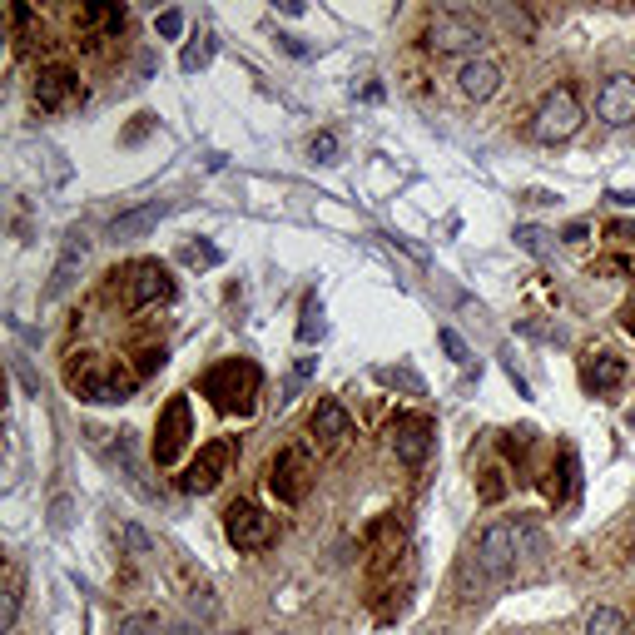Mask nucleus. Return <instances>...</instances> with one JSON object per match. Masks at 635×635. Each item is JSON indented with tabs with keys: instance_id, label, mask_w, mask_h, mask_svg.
<instances>
[{
	"instance_id": "1",
	"label": "nucleus",
	"mask_w": 635,
	"mask_h": 635,
	"mask_svg": "<svg viewBox=\"0 0 635 635\" xmlns=\"http://www.w3.org/2000/svg\"><path fill=\"white\" fill-rule=\"evenodd\" d=\"M204 397L219 407V412H239V417H249L258 407V392H263V373H258V363L249 358H224V363H214L209 373H204Z\"/></svg>"
},
{
	"instance_id": "2",
	"label": "nucleus",
	"mask_w": 635,
	"mask_h": 635,
	"mask_svg": "<svg viewBox=\"0 0 635 635\" xmlns=\"http://www.w3.org/2000/svg\"><path fill=\"white\" fill-rule=\"evenodd\" d=\"M526 541H531V526H526V521H497V526H487V531L477 536V546H472V571H477V581H482V586L507 581L511 571H516V556H521Z\"/></svg>"
},
{
	"instance_id": "3",
	"label": "nucleus",
	"mask_w": 635,
	"mask_h": 635,
	"mask_svg": "<svg viewBox=\"0 0 635 635\" xmlns=\"http://www.w3.org/2000/svg\"><path fill=\"white\" fill-rule=\"evenodd\" d=\"M134 382H139V373H125L120 363L105 368L95 353H75L70 368H65V387L85 402H125L134 392Z\"/></svg>"
},
{
	"instance_id": "4",
	"label": "nucleus",
	"mask_w": 635,
	"mask_h": 635,
	"mask_svg": "<svg viewBox=\"0 0 635 635\" xmlns=\"http://www.w3.org/2000/svg\"><path fill=\"white\" fill-rule=\"evenodd\" d=\"M427 45H432L437 55H467V60H482L487 30H482L472 15H462V10H442V15H432V25H427Z\"/></svg>"
},
{
	"instance_id": "5",
	"label": "nucleus",
	"mask_w": 635,
	"mask_h": 635,
	"mask_svg": "<svg viewBox=\"0 0 635 635\" xmlns=\"http://www.w3.org/2000/svg\"><path fill=\"white\" fill-rule=\"evenodd\" d=\"M581 120H586V115H581L576 90H571V85H556V90H546V95H541L531 134H536L541 144H561V139H571V134L581 129Z\"/></svg>"
},
{
	"instance_id": "6",
	"label": "nucleus",
	"mask_w": 635,
	"mask_h": 635,
	"mask_svg": "<svg viewBox=\"0 0 635 635\" xmlns=\"http://www.w3.org/2000/svg\"><path fill=\"white\" fill-rule=\"evenodd\" d=\"M120 278V288H125V308L129 313H144V308H154V303H169L174 298V278L164 273V263H154V258H139V263H129L125 273H115Z\"/></svg>"
},
{
	"instance_id": "7",
	"label": "nucleus",
	"mask_w": 635,
	"mask_h": 635,
	"mask_svg": "<svg viewBox=\"0 0 635 635\" xmlns=\"http://www.w3.org/2000/svg\"><path fill=\"white\" fill-rule=\"evenodd\" d=\"M308 482H313L308 447H278L273 462H268V492H273L283 507H298V502L308 497Z\"/></svg>"
},
{
	"instance_id": "8",
	"label": "nucleus",
	"mask_w": 635,
	"mask_h": 635,
	"mask_svg": "<svg viewBox=\"0 0 635 635\" xmlns=\"http://www.w3.org/2000/svg\"><path fill=\"white\" fill-rule=\"evenodd\" d=\"M189 447V397H169L159 422H154V467H174Z\"/></svg>"
},
{
	"instance_id": "9",
	"label": "nucleus",
	"mask_w": 635,
	"mask_h": 635,
	"mask_svg": "<svg viewBox=\"0 0 635 635\" xmlns=\"http://www.w3.org/2000/svg\"><path fill=\"white\" fill-rule=\"evenodd\" d=\"M432 417L427 412H397L392 417V427H387V437H392V452H397V462L402 467H422L427 462V452H432Z\"/></svg>"
},
{
	"instance_id": "10",
	"label": "nucleus",
	"mask_w": 635,
	"mask_h": 635,
	"mask_svg": "<svg viewBox=\"0 0 635 635\" xmlns=\"http://www.w3.org/2000/svg\"><path fill=\"white\" fill-rule=\"evenodd\" d=\"M229 462H234V437H214V442H204L199 457H194L189 472H184V492L209 497V492L229 477Z\"/></svg>"
},
{
	"instance_id": "11",
	"label": "nucleus",
	"mask_w": 635,
	"mask_h": 635,
	"mask_svg": "<svg viewBox=\"0 0 635 635\" xmlns=\"http://www.w3.org/2000/svg\"><path fill=\"white\" fill-rule=\"evenodd\" d=\"M224 536L239 546V551H263L273 541V516L254 502H229L224 511Z\"/></svg>"
},
{
	"instance_id": "12",
	"label": "nucleus",
	"mask_w": 635,
	"mask_h": 635,
	"mask_svg": "<svg viewBox=\"0 0 635 635\" xmlns=\"http://www.w3.org/2000/svg\"><path fill=\"white\" fill-rule=\"evenodd\" d=\"M35 110H45V115H55V110H70L80 95H85V85H80V75L75 70H65V65H45L40 75H35Z\"/></svg>"
},
{
	"instance_id": "13",
	"label": "nucleus",
	"mask_w": 635,
	"mask_h": 635,
	"mask_svg": "<svg viewBox=\"0 0 635 635\" xmlns=\"http://www.w3.org/2000/svg\"><path fill=\"white\" fill-rule=\"evenodd\" d=\"M85 254H90V234L85 229H70L65 234V249H60V258H55V268H50V283H45V303H55V298H65L75 283H80V263H85Z\"/></svg>"
},
{
	"instance_id": "14",
	"label": "nucleus",
	"mask_w": 635,
	"mask_h": 635,
	"mask_svg": "<svg viewBox=\"0 0 635 635\" xmlns=\"http://www.w3.org/2000/svg\"><path fill=\"white\" fill-rule=\"evenodd\" d=\"M596 115L606 125H635V75H611L601 90H596Z\"/></svg>"
},
{
	"instance_id": "15",
	"label": "nucleus",
	"mask_w": 635,
	"mask_h": 635,
	"mask_svg": "<svg viewBox=\"0 0 635 635\" xmlns=\"http://www.w3.org/2000/svg\"><path fill=\"white\" fill-rule=\"evenodd\" d=\"M313 437L323 442V447H343L348 437H353V417H348V407L343 402H333V397H323L318 402V412H313Z\"/></svg>"
},
{
	"instance_id": "16",
	"label": "nucleus",
	"mask_w": 635,
	"mask_h": 635,
	"mask_svg": "<svg viewBox=\"0 0 635 635\" xmlns=\"http://www.w3.org/2000/svg\"><path fill=\"white\" fill-rule=\"evenodd\" d=\"M457 85H462V95L467 100H492L497 90H502V65L497 60H467L462 70H457Z\"/></svg>"
},
{
	"instance_id": "17",
	"label": "nucleus",
	"mask_w": 635,
	"mask_h": 635,
	"mask_svg": "<svg viewBox=\"0 0 635 635\" xmlns=\"http://www.w3.org/2000/svg\"><path fill=\"white\" fill-rule=\"evenodd\" d=\"M164 214H169V204H164V199L139 204V209H129V214H120V219L110 224V239H115V244H120V239H139V234H149Z\"/></svg>"
},
{
	"instance_id": "18",
	"label": "nucleus",
	"mask_w": 635,
	"mask_h": 635,
	"mask_svg": "<svg viewBox=\"0 0 635 635\" xmlns=\"http://www.w3.org/2000/svg\"><path fill=\"white\" fill-rule=\"evenodd\" d=\"M626 382V363L616 358V353H596L591 363H586V387L591 392H616Z\"/></svg>"
},
{
	"instance_id": "19",
	"label": "nucleus",
	"mask_w": 635,
	"mask_h": 635,
	"mask_svg": "<svg viewBox=\"0 0 635 635\" xmlns=\"http://www.w3.org/2000/svg\"><path fill=\"white\" fill-rule=\"evenodd\" d=\"M576 472H581V467H576V452L561 447V467L551 462V472H546V497H551L556 507L571 502V492H576Z\"/></svg>"
},
{
	"instance_id": "20",
	"label": "nucleus",
	"mask_w": 635,
	"mask_h": 635,
	"mask_svg": "<svg viewBox=\"0 0 635 635\" xmlns=\"http://www.w3.org/2000/svg\"><path fill=\"white\" fill-rule=\"evenodd\" d=\"M125 20H129L125 5H85V10H80V25L95 30V40H100V35H120Z\"/></svg>"
},
{
	"instance_id": "21",
	"label": "nucleus",
	"mask_w": 635,
	"mask_h": 635,
	"mask_svg": "<svg viewBox=\"0 0 635 635\" xmlns=\"http://www.w3.org/2000/svg\"><path fill=\"white\" fill-rule=\"evenodd\" d=\"M323 333H328V323H323V303H318V293H308V298H303V313H298V343L313 348Z\"/></svg>"
},
{
	"instance_id": "22",
	"label": "nucleus",
	"mask_w": 635,
	"mask_h": 635,
	"mask_svg": "<svg viewBox=\"0 0 635 635\" xmlns=\"http://www.w3.org/2000/svg\"><path fill=\"white\" fill-rule=\"evenodd\" d=\"M586 635H626V616L616 606H591L586 611Z\"/></svg>"
},
{
	"instance_id": "23",
	"label": "nucleus",
	"mask_w": 635,
	"mask_h": 635,
	"mask_svg": "<svg viewBox=\"0 0 635 635\" xmlns=\"http://www.w3.org/2000/svg\"><path fill=\"white\" fill-rule=\"evenodd\" d=\"M378 382H382V387H397V392H407V397H427V382L417 378L412 368H378Z\"/></svg>"
},
{
	"instance_id": "24",
	"label": "nucleus",
	"mask_w": 635,
	"mask_h": 635,
	"mask_svg": "<svg viewBox=\"0 0 635 635\" xmlns=\"http://www.w3.org/2000/svg\"><path fill=\"white\" fill-rule=\"evenodd\" d=\"M551 239H556V234H546V229H536V224H521V229H516V244H521L526 254H536V258H546L551 249H556Z\"/></svg>"
},
{
	"instance_id": "25",
	"label": "nucleus",
	"mask_w": 635,
	"mask_h": 635,
	"mask_svg": "<svg viewBox=\"0 0 635 635\" xmlns=\"http://www.w3.org/2000/svg\"><path fill=\"white\" fill-rule=\"evenodd\" d=\"M115 635H164V621H159L154 611H134V616L120 621V631Z\"/></svg>"
},
{
	"instance_id": "26",
	"label": "nucleus",
	"mask_w": 635,
	"mask_h": 635,
	"mask_svg": "<svg viewBox=\"0 0 635 635\" xmlns=\"http://www.w3.org/2000/svg\"><path fill=\"white\" fill-rule=\"evenodd\" d=\"M338 149H343V144H338L333 129H318V134L308 139V154H313L318 164H338Z\"/></svg>"
},
{
	"instance_id": "27",
	"label": "nucleus",
	"mask_w": 635,
	"mask_h": 635,
	"mask_svg": "<svg viewBox=\"0 0 635 635\" xmlns=\"http://www.w3.org/2000/svg\"><path fill=\"white\" fill-rule=\"evenodd\" d=\"M477 497H482V507H497V502L507 497V472H502V467H487V472H482V492H477Z\"/></svg>"
},
{
	"instance_id": "28",
	"label": "nucleus",
	"mask_w": 635,
	"mask_h": 635,
	"mask_svg": "<svg viewBox=\"0 0 635 635\" xmlns=\"http://www.w3.org/2000/svg\"><path fill=\"white\" fill-rule=\"evenodd\" d=\"M179 258H184L189 268H219V263H224V254H219L214 244H204V239H199V244H184Z\"/></svg>"
},
{
	"instance_id": "29",
	"label": "nucleus",
	"mask_w": 635,
	"mask_h": 635,
	"mask_svg": "<svg viewBox=\"0 0 635 635\" xmlns=\"http://www.w3.org/2000/svg\"><path fill=\"white\" fill-rule=\"evenodd\" d=\"M313 373H318V358H298V363H293V373L283 378V397H278V402H288V397H298V387H303V382L313 378Z\"/></svg>"
},
{
	"instance_id": "30",
	"label": "nucleus",
	"mask_w": 635,
	"mask_h": 635,
	"mask_svg": "<svg viewBox=\"0 0 635 635\" xmlns=\"http://www.w3.org/2000/svg\"><path fill=\"white\" fill-rule=\"evenodd\" d=\"M20 621V576H10V591H5V616H0V631H15Z\"/></svg>"
},
{
	"instance_id": "31",
	"label": "nucleus",
	"mask_w": 635,
	"mask_h": 635,
	"mask_svg": "<svg viewBox=\"0 0 635 635\" xmlns=\"http://www.w3.org/2000/svg\"><path fill=\"white\" fill-rule=\"evenodd\" d=\"M154 30H159L164 40H179V35H184V10H159Z\"/></svg>"
},
{
	"instance_id": "32",
	"label": "nucleus",
	"mask_w": 635,
	"mask_h": 635,
	"mask_svg": "<svg viewBox=\"0 0 635 635\" xmlns=\"http://www.w3.org/2000/svg\"><path fill=\"white\" fill-rule=\"evenodd\" d=\"M437 343H442V348H447V358H452V363H467V358H472V353H467V343H462V333H457V328H442V333H437Z\"/></svg>"
},
{
	"instance_id": "33",
	"label": "nucleus",
	"mask_w": 635,
	"mask_h": 635,
	"mask_svg": "<svg viewBox=\"0 0 635 635\" xmlns=\"http://www.w3.org/2000/svg\"><path fill=\"white\" fill-rule=\"evenodd\" d=\"M120 536H125L129 556H154V541H149V536H144V531H139V526H125V531H120Z\"/></svg>"
},
{
	"instance_id": "34",
	"label": "nucleus",
	"mask_w": 635,
	"mask_h": 635,
	"mask_svg": "<svg viewBox=\"0 0 635 635\" xmlns=\"http://www.w3.org/2000/svg\"><path fill=\"white\" fill-rule=\"evenodd\" d=\"M209 55H214V45H209V40H199V45H189V50H184V60H179V65H184V70H199V65H209Z\"/></svg>"
},
{
	"instance_id": "35",
	"label": "nucleus",
	"mask_w": 635,
	"mask_h": 635,
	"mask_svg": "<svg viewBox=\"0 0 635 635\" xmlns=\"http://www.w3.org/2000/svg\"><path fill=\"white\" fill-rule=\"evenodd\" d=\"M149 129H154V115H134V125L125 129V144H139V139H144Z\"/></svg>"
},
{
	"instance_id": "36",
	"label": "nucleus",
	"mask_w": 635,
	"mask_h": 635,
	"mask_svg": "<svg viewBox=\"0 0 635 635\" xmlns=\"http://www.w3.org/2000/svg\"><path fill=\"white\" fill-rule=\"evenodd\" d=\"M50 526H55V531H65V526H70V497H55V507H50Z\"/></svg>"
},
{
	"instance_id": "37",
	"label": "nucleus",
	"mask_w": 635,
	"mask_h": 635,
	"mask_svg": "<svg viewBox=\"0 0 635 635\" xmlns=\"http://www.w3.org/2000/svg\"><path fill=\"white\" fill-rule=\"evenodd\" d=\"M159 363H164V348H144V353H139V378H149Z\"/></svg>"
},
{
	"instance_id": "38",
	"label": "nucleus",
	"mask_w": 635,
	"mask_h": 635,
	"mask_svg": "<svg viewBox=\"0 0 635 635\" xmlns=\"http://www.w3.org/2000/svg\"><path fill=\"white\" fill-rule=\"evenodd\" d=\"M561 239H566V244H586V239H591V224H586V219H576V224H566V234H561Z\"/></svg>"
},
{
	"instance_id": "39",
	"label": "nucleus",
	"mask_w": 635,
	"mask_h": 635,
	"mask_svg": "<svg viewBox=\"0 0 635 635\" xmlns=\"http://www.w3.org/2000/svg\"><path fill=\"white\" fill-rule=\"evenodd\" d=\"M611 239L626 244V249H635V224H611Z\"/></svg>"
},
{
	"instance_id": "40",
	"label": "nucleus",
	"mask_w": 635,
	"mask_h": 635,
	"mask_svg": "<svg viewBox=\"0 0 635 635\" xmlns=\"http://www.w3.org/2000/svg\"><path fill=\"white\" fill-rule=\"evenodd\" d=\"M278 40H283V50H288V55H298V60H308V45H303L298 35H278Z\"/></svg>"
},
{
	"instance_id": "41",
	"label": "nucleus",
	"mask_w": 635,
	"mask_h": 635,
	"mask_svg": "<svg viewBox=\"0 0 635 635\" xmlns=\"http://www.w3.org/2000/svg\"><path fill=\"white\" fill-rule=\"evenodd\" d=\"M626 333H635V313H626Z\"/></svg>"
},
{
	"instance_id": "42",
	"label": "nucleus",
	"mask_w": 635,
	"mask_h": 635,
	"mask_svg": "<svg viewBox=\"0 0 635 635\" xmlns=\"http://www.w3.org/2000/svg\"><path fill=\"white\" fill-rule=\"evenodd\" d=\"M626 427H631V432H635V407H631V412H626Z\"/></svg>"
},
{
	"instance_id": "43",
	"label": "nucleus",
	"mask_w": 635,
	"mask_h": 635,
	"mask_svg": "<svg viewBox=\"0 0 635 635\" xmlns=\"http://www.w3.org/2000/svg\"><path fill=\"white\" fill-rule=\"evenodd\" d=\"M224 635H244V631H224Z\"/></svg>"
},
{
	"instance_id": "44",
	"label": "nucleus",
	"mask_w": 635,
	"mask_h": 635,
	"mask_svg": "<svg viewBox=\"0 0 635 635\" xmlns=\"http://www.w3.org/2000/svg\"><path fill=\"white\" fill-rule=\"evenodd\" d=\"M437 635H447V631H437Z\"/></svg>"
}]
</instances>
